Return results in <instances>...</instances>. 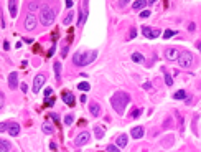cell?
<instances>
[{
  "label": "cell",
  "instance_id": "1",
  "mask_svg": "<svg viewBox=\"0 0 201 152\" xmlns=\"http://www.w3.org/2000/svg\"><path fill=\"white\" fill-rule=\"evenodd\" d=\"M129 103H130V96H129L127 93H124V91L115 93L114 96L110 98V104H112V107H114L115 112L120 114V116L124 114V111H125V107H127Z\"/></svg>",
  "mask_w": 201,
  "mask_h": 152
},
{
  "label": "cell",
  "instance_id": "2",
  "mask_svg": "<svg viewBox=\"0 0 201 152\" xmlns=\"http://www.w3.org/2000/svg\"><path fill=\"white\" fill-rule=\"evenodd\" d=\"M97 51H89V53H76L73 58V63L76 66H87L89 63L96 60Z\"/></svg>",
  "mask_w": 201,
  "mask_h": 152
},
{
  "label": "cell",
  "instance_id": "3",
  "mask_svg": "<svg viewBox=\"0 0 201 152\" xmlns=\"http://www.w3.org/2000/svg\"><path fill=\"white\" fill-rule=\"evenodd\" d=\"M55 10L51 8V7H43L40 12V22L41 25H45V27H50V25H53V22H55Z\"/></svg>",
  "mask_w": 201,
  "mask_h": 152
},
{
  "label": "cell",
  "instance_id": "4",
  "mask_svg": "<svg viewBox=\"0 0 201 152\" xmlns=\"http://www.w3.org/2000/svg\"><path fill=\"white\" fill-rule=\"evenodd\" d=\"M178 63H180V68H185V69L193 68V55L190 53V51H183V53H180Z\"/></svg>",
  "mask_w": 201,
  "mask_h": 152
},
{
  "label": "cell",
  "instance_id": "5",
  "mask_svg": "<svg viewBox=\"0 0 201 152\" xmlns=\"http://www.w3.org/2000/svg\"><path fill=\"white\" fill-rule=\"evenodd\" d=\"M89 139H91V134L87 132V131H82L81 134H78V136H76V139H74V146L81 147V146H84V144L89 142Z\"/></svg>",
  "mask_w": 201,
  "mask_h": 152
},
{
  "label": "cell",
  "instance_id": "6",
  "mask_svg": "<svg viewBox=\"0 0 201 152\" xmlns=\"http://www.w3.org/2000/svg\"><path fill=\"white\" fill-rule=\"evenodd\" d=\"M37 25H38L37 17H35L33 13H28L27 18H25V28H27L28 32H33V30L37 28Z\"/></svg>",
  "mask_w": 201,
  "mask_h": 152
},
{
  "label": "cell",
  "instance_id": "7",
  "mask_svg": "<svg viewBox=\"0 0 201 152\" xmlns=\"http://www.w3.org/2000/svg\"><path fill=\"white\" fill-rule=\"evenodd\" d=\"M142 33H143V37H145V38H150V40L162 35L160 30H157V28H150V27H142Z\"/></svg>",
  "mask_w": 201,
  "mask_h": 152
},
{
  "label": "cell",
  "instance_id": "8",
  "mask_svg": "<svg viewBox=\"0 0 201 152\" xmlns=\"http://www.w3.org/2000/svg\"><path fill=\"white\" fill-rule=\"evenodd\" d=\"M45 81H46V76H45V74H37V76H35V81H33V93H35V94H37L41 88H43Z\"/></svg>",
  "mask_w": 201,
  "mask_h": 152
},
{
  "label": "cell",
  "instance_id": "9",
  "mask_svg": "<svg viewBox=\"0 0 201 152\" xmlns=\"http://www.w3.org/2000/svg\"><path fill=\"white\" fill-rule=\"evenodd\" d=\"M165 56H167V60H168V61H175V60H178V56H180L178 48H173V46L167 48V50H165Z\"/></svg>",
  "mask_w": 201,
  "mask_h": 152
},
{
  "label": "cell",
  "instance_id": "10",
  "mask_svg": "<svg viewBox=\"0 0 201 152\" xmlns=\"http://www.w3.org/2000/svg\"><path fill=\"white\" fill-rule=\"evenodd\" d=\"M8 136H13V137H17L20 134V124L18 122H13V121H10L8 122Z\"/></svg>",
  "mask_w": 201,
  "mask_h": 152
},
{
  "label": "cell",
  "instance_id": "11",
  "mask_svg": "<svg viewBox=\"0 0 201 152\" xmlns=\"http://www.w3.org/2000/svg\"><path fill=\"white\" fill-rule=\"evenodd\" d=\"M8 86H10V89H17L18 88V74H17V71H12L8 74Z\"/></svg>",
  "mask_w": 201,
  "mask_h": 152
},
{
  "label": "cell",
  "instance_id": "12",
  "mask_svg": "<svg viewBox=\"0 0 201 152\" xmlns=\"http://www.w3.org/2000/svg\"><path fill=\"white\" fill-rule=\"evenodd\" d=\"M153 4V0H135L132 4V8H135V10H140V8H143V7H147V5H152Z\"/></svg>",
  "mask_w": 201,
  "mask_h": 152
},
{
  "label": "cell",
  "instance_id": "13",
  "mask_svg": "<svg viewBox=\"0 0 201 152\" xmlns=\"http://www.w3.org/2000/svg\"><path fill=\"white\" fill-rule=\"evenodd\" d=\"M61 98H63V101L66 103L68 106H74V94H73V93L66 91V93H64V94H63Z\"/></svg>",
  "mask_w": 201,
  "mask_h": 152
},
{
  "label": "cell",
  "instance_id": "14",
  "mask_svg": "<svg viewBox=\"0 0 201 152\" xmlns=\"http://www.w3.org/2000/svg\"><path fill=\"white\" fill-rule=\"evenodd\" d=\"M8 10H10V17H17L18 2H15V0H10V2H8Z\"/></svg>",
  "mask_w": 201,
  "mask_h": 152
},
{
  "label": "cell",
  "instance_id": "15",
  "mask_svg": "<svg viewBox=\"0 0 201 152\" xmlns=\"http://www.w3.org/2000/svg\"><path fill=\"white\" fill-rule=\"evenodd\" d=\"M130 136H132L134 139H140L142 136H143V127H142V126H137V127H134V129L130 131Z\"/></svg>",
  "mask_w": 201,
  "mask_h": 152
},
{
  "label": "cell",
  "instance_id": "16",
  "mask_svg": "<svg viewBox=\"0 0 201 152\" xmlns=\"http://www.w3.org/2000/svg\"><path fill=\"white\" fill-rule=\"evenodd\" d=\"M130 58H132V61H134V63H143V61H145L143 55H142V53H138V51L132 53V56H130Z\"/></svg>",
  "mask_w": 201,
  "mask_h": 152
},
{
  "label": "cell",
  "instance_id": "17",
  "mask_svg": "<svg viewBox=\"0 0 201 152\" xmlns=\"http://www.w3.org/2000/svg\"><path fill=\"white\" fill-rule=\"evenodd\" d=\"M41 131L45 134H53L55 132V127L50 124V122H43V126H41Z\"/></svg>",
  "mask_w": 201,
  "mask_h": 152
},
{
  "label": "cell",
  "instance_id": "18",
  "mask_svg": "<svg viewBox=\"0 0 201 152\" xmlns=\"http://www.w3.org/2000/svg\"><path fill=\"white\" fill-rule=\"evenodd\" d=\"M127 146V136L125 134H120L117 137V147H125Z\"/></svg>",
  "mask_w": 201,
  "mask_h": 152
},
{
  "label": "cell",
  "instance_id": "19",
  "mask_svg": "<svg viewBox=\"0 0 201 152\" xmlns=\"http://www.w3.org/2000/svg\"><path fill=\"white\" fill-rule=\"evenodd\" d=\"M89 111H91V114H92V116H94V117H97V116H99V114H100V107H99V106H97L96 103H92L91 106H89Z\"/></svg>",
  "mask_w": 201,
  "mask_h": 152
},
{
  "label": "cell",
  "instance_id": "20",
  "mask_svg": "<svg viewBox=\"0 0 201 152\" xmlns=\"http://www.w3.org/2000/svg\"><path fill=\"white\" fill-rule=\"evenodd\" d=\"M53 68H55L56 79L60 81V79H61V63H60V61H55V65H53Z\"/></svg>",
  "mask_w": 201,
  "mask_h": 152
},
{
  "label": "cell",
  "instance_id": "21",
  "mask_svg": "<svg viewBox=\"0 0 201 152\" xmlns=\"http://www.w3.org/2000/svg\"><path fill=\"white\" fill-rule=\"evenodd\" d=\"M0 152H10V144L4 139H0Z\"/></svg>",
  "mask_w": 201,
  "mask_h": 152
},
{
  "label": "cell",
  "instance_id": "22",
  "mask_svg": "<svg viewBox=\"0 0 201 152\" xmlns=\"http://www.w3.org/2000/svg\"><path fill=\"white\" fill-rule=\"evenodd\" d=\"M38 8H40V2H28V10H30V13L37 12Z\"/></svg>",
  "mask_w": 201,
  "mask_h": 152
},
{
  "label": "cell",
  "instance_id": "23",
  "mask_svg": "<svg viewBox=\"0 0 201 152\" xmlns=\"http://www.w3.org/2000/svg\"><path fill=\"white\" fill-rule=\"evenodd\" d=\"M173 98L175 99H185V98H186V91H185V89H178V91L173 94Z\"/></svg>",
  "mask_w": 201,
  "mask_h": 152
},
{
  "label": "cell",
  "instance_id": "24",
  "mask_svg": "<svg viewBox=\"0 0 201 152\" xmlns=\"http://www.w3.org/2000/svg\"><path fill=\"white\" fill-rule=\"evenodd\" d=\"M94 134H96V137L97 139H102L104 137V129H102V127H99V126H96V127H94Z\"/></svg>",
  "mask_w": 201,
  "mask_h": 152
},
{
  "label": "cell",
  "instance_id": "25",
  "mask_svg": "<svg viewBox=\"0 0 201 152\" xmlns=\"http://www.w3.org/2000/svg\"><path fill=\"white\" fill-rule=\"evenodd\" d=\"M78 88L81 89V91H89V89H91V84L87 83V81H82V83L78 84Z\"/></svg>",
  "mask_w": 201,
  "mask_h": 152
},
{
  "label": "cell",
  "instance_id": "26",
  "mask_svg": "<svg viewBox=\"0 0 201 152\" xmlns=\"http://www.w3.org/2000/svg\"><path fill=\"white\" fill-rule=\"evenodd\" d=\"M163 78H165V83H167V86H171V84H173L171 74H168V73H167V69H165V73H163Z\"/></svg>",
  "mask_w": 201,
  "mask_h": 152
},
{
  "label": "cell",
  "instance_id": "27",
  "mask_svg": "<svg viewBox=\"0 0 201 152\" xmlns=\"http://www.w3.org/2000/svg\"><path fill=\"white\" fill-rule=\"evenodd\" d=\"M84 20H86V13H84V10L79 12V20H78V27H82L84 25Z\"/></svg>",
  "mask_w": 201,
  "mask_h": 152
},
{
  "label": "cell",
  "instance_id": "28",
  "mask_svg": "<svg viewBox=\"0 0 201 152\" xmlns=\"http://www.w3.org/2000/svg\"><path fill=\"white\" fill-rule=\"evenodd\" d=\"M175 35H176L175 30H167V32H163V38H165V40H168V38L175 37Z\"/></svg>",
  "mask_w": 201,
  "mask_h": 152
},
{
  "label": "cell",
  "instance_id": "29",
  "mask_svg": "<svg viewBox=\"0 0 201 152\" xmlns=\"http://www.w3.org/2000/svg\"><path fill=\"white\" fill-rule=\"evenodd\" d=\"M73 17H74V15H73V13H68V15H66V17H64V20H63V23H64V25H69V23L73 22Z\"/></svg>",
  "mask_w": 201,
  "mask_h": 152
},
{
  "label": "cell",
  "instance_id": "30",
  "mask_svg": "<svg viewBox=\"0 0 201 152\" xmlns=\"http://www.w3.org/2000/svg\"><path fill=\"white\" fill-rule=\"evenodd\" d=\"M105 149H107V152H119V147H117V146H114V144H109Z\"/></svg>",
  "mask_w": 201,
  "mask_h": 152
},
{
  "label": "cell",
  "instance_id": "31",
  "mask_svg": "<svg viewBox=\"0 0 201 152\" xmlns=\"http://www.w3.org/2000/svg\"><path fill=\"white\" fill-rule=\"evenodd\" d=\"M64 124H66V126H71V124H73V116H71V114H68L66 117H64Z\"/></svg>",
  "mask_w": 201,
  "mask_h": 152
},
{
  "label": "cell",
  "instance_id": "32",
  "mask_svg": "<svg viewBox=\"0 0 201 152\" xmlns=\"http://www.w3.org/2000/svg\"><path fill=\"white\" fill-rule=\"evenodd\" d=\"M7 129H8V122H0V132H4Z\"/></svg>",
  "mask_w": 201,
  "mask_h": 152
},
{
  "label": "cell",
  "instance_id": "33",
  "mask_svg": "<svg viewBox=\"0 0 201 152\" xmlns=\"http://www.w3.org/2000/svg\"><path fill=\"white\" fill-rule=\"evenodd\" d=\"M150 17V12L148 10H143V12H140V18H148Z\"/></svg>",
  "mask_w": 201,
  "mask_h": 152
},
{
  "label": "cell",
  "instance_id": "34",
  "mask_svg": "<svg viewBox=\"0 0 201 152\" xmlns=\"http://www.w3.org/2000/svg\"><path fill=\"white\" fill-rule=\"evenodd\" d=\"M137 37V30L135 28H130V35H129V38H135Z\"/></svg>",
  "mask_w": 201,
  "mask_h": 152
},
{
  "label": "cell",
  "instance_id": "35",
  "mask_svg": "<svg viewBox=\"0 0 201 152\" xmlns=\"http://www.w3.org/2000/svg\"><path fill=\"white\" fill-rule=\"evenodd\" d=\"M4 104H5V98H4V93H0V109L4 107Z\"/></svg>",
  "mask_w": 201,
  "mask_h": 152
},
{
  "label": "cell",
  "instance_id": "36",
  "mask_svg": "<svg viewBox=\"0 0 201 152\" xmlns=\"http://www.w3.org/2000/svg\"><path fill=\"white\" fill-rule=\"evenodd\" d=\"M140 114H142V109H135V111L132 112V117H138Z\"/></svg>",
  "mask_w": 201,
  "mask_h": 152
},
{
  "label": "cell",
  "instance_id": "37",
  "mask_svg": "<svg viewBox=\"0 0 201 152\" xmlns=\"http://www.w3.org/2000/svg\"><path fill=\"white\" fill-rule=\"evenodd\" d=\"M51 93H53V89H51V88H46V89H45V96H46V99H48V96H50Z\"/></svg>",
  "mask_w": 201,
  "mask_h": 152
},
{
  "label": "cell",
  "instance_id": "38",
  "mask_svg": "<svg viewBox=\"0 0 201 152\" xmlns=\"http://www.w3.org/2000/svg\"><path fill=\"white\" fill-rule=\"evenodd\" d=\"M64 4H66V7H68V8H71V7L74 5V2H73V0H66Z\"/></svg>",
  "mask_w": 201,
  "mask_h": 152
},
{
  "label": "cell",
  "instance_id": "39",
  "mask_svg": "<svg viewBox=\"0 0 201 152\" xmlns=\"http://www.w3.org/2000/svg\"><path fill=\"white\" fill-rule=\"evenodd\" d=\"M55 50H56V46L53 45V46H51V48H50V51H48V56H53V53H55Z\"/></svg>",
  "mask_w": 201,
  "mask_h": 152
},
{
  "label": "cell",
  "instance_id": "40",
  "mask_svg": "<svg viewBox=\"0 0 201 152\" xmlns=\"http://www.w3.org/2000/svg\"><path fill=\"white\" fill-rule=\"evenodd\" d=\"M195 28H196V25H195V23H190V25H188V30H190V32H193Z\"/></svg>",
  "mask_w": 201,
  "mask_h": 152
},
{
  "label": "cell",
  "instance_id": "41",
  "mask_svg": "<svg viewBox=\"0 0 201 152\" xmlns=\"http://www.w3.org/2000/svg\"><path fill=\"white\" fill-rule=\"evenodd\" d=\"M50 149H51V151H56V144L55 142H50Z\"/></svg>",
  "mask_w": 201,
  "mask_h": 152
},
{
  "label": "cell",
  "instance_id": "42",
  "mask_svg": "<svg viewBox=\"0 0 201 152\" xmlns=\"http://www.w3.org/2000/svg\"><path fill=\"white\" fill-rule=\"evenodd\" d=\"M27 89H28V88H27V84H25V83H22V91H23V93H27Z\"/></svg>",
  "mask_w": 201,
  "mask_h": 152
},
{
  "label": "cell",
  "instance_id": "43",
  "mask_svg": "<svg viewBox=\"0 0 201 152\" xmlns=\"http://www.w3.org/2000/svg\"><path fill=\"white\" fill-rule=\"evenodd\" d=\"M51 117H53V119H55L56 122H58V121H60V117H58V114H51Z\"/></svg>",
  "mask_w": 201,
  "mask_h": 152
},
{
  "label": "cell",
  "instance_id": "44",
  "mask_svg": "<svg viewBox=\"0 0 201 152\" xmlns=\"http://www.w3.org/2000/svg\"><path fill=\"white\" fill-rule=\"evenodd\" d=\"M4 48H5V50H8V48H10V43H8V42H5V45H4Z\"/></svg>",
  "mask_w": 201,
  "mask_h": 152
},
{
  "label": "cell",
  "instance_id": "45",
  "mask_svg": "<svg viewBox=\"0 0 201 152\" xmlns=\"http://www.w3.org/2000/svg\"><path fill=\"white\" fill-rule=\"evenodd\" d=\"M196 48H198V50L201 51V42H198V43H196Z\"/></svg>",
  "mask_w": 201,
  "mask_h": 152
}]
</instances>
